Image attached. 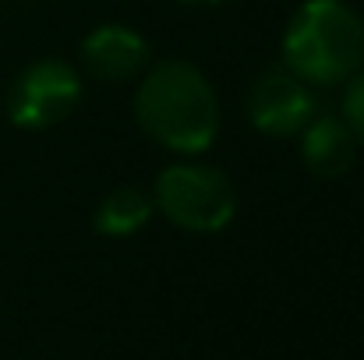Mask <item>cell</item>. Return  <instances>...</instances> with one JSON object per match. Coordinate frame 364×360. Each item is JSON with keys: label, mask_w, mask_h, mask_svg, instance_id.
<instances>
[{"label": "cell", "mask_w": 364, "mask_h": 360, "mask_svg": "<svg viewBox=\"0 0 364 360\" xmlns=\"http://www.w3.org/2000/svg\"><path fill=\"white\" fill-rule=\"evenodd\" d=\"M134 120L166 152L202 156L220 134V96L198 64L166 57L141 71Z\"/></svg>", "instance_id": "obj_1"}, {"label": "cell", "mask_w": 364, "mask_h": 360, "mask_svg": "<svg viewBox=\"0 0 364 360\" xmlns=\"http://www.w3.org/2000/svg\"><path fill=\"white\" fill-rule=\"evenodd\" d=\"M279 53L311 89L343 85L364 67V18L347 0H304L283 28Z\"/></svg>", "instance_id": "obj_2"}, {"label": "cell", "mask_w": 364, "mask_h": 360, "mask_svg": "<svg viewBox=\"0 0 364 360\" xmlns=\"http://www.w3.org/2000/svg\"><path fill=\"white\" fill-rule=\"evenodd\" d=\"M152 205L166 223L188 234H220L237 216V191L234 180L198 159L170 163L152 184Z\"/></svg>", "instance_id": "obj_3"}, {"label": "cell", "mask_w": 364, "mask_h": 360, "mask_svg": "<svg viewBox=\"0 0 364 360\" xmlns=\"http://www.w3.org/2000/svg\"><path fill=\"white\" fill-rule=\"evenodd\" d=\"M82 103V75L60 57L32 60L7 89V117L21 131H43L68 120Z\"/></svg>", "instance_id": "obj_4"}, {"label": "cell", "mask_w": 364, "mask_h": 360, "mask_svg": "<svg viewBox=\"0 0 364 360\" xmlns=\"http://www.w3.org/2000/svg\"><path fill=\"white\" fill-rule=\"evenodd\" d=\"M244 110H247L251 127L269 138H294L318 114L315 89L308 82H301L294 71H287L283 64L255 75V82L247 85V96H244Z\"/></svg>", "instance_id": "obj_5"}, {"label": "cell", "mask_w": 364, "mask_h": 360, "mask_svg": "<svg viewBox=\"0 0 364 360\" xmlns=\"http://www.w3.org/2000/svg\"><path fill=\"white\" fill-rule=\"evenodd\" d=\"M78 60L96 82L124 85V82L141 78V71L152 64V50L138 28L121 25V21H107V25H96L82 39Z\"/></svg>", "instance_id": "obj_6"}, {"label": "cell", "mask_w": 364, "mask_h": 360, "mask_svg": "<svg viewBox=\"0 0 364 360\" xmlns=\"http://www.w3.org/2000/svg\"><path fill=\"white\" fill-rule=\"evenodd\" d=\"M358 138L340 114H315L301 131V163L308 173L336 180L358 163Z\"/></svg>", "instance_id": "obj_7"}, {"label": "cell", "mask_w": 364, "mask_h": 360, "mask_svg": "<svg viewBox=\"0 0 364 360\" xmlns=\"http://www.w3.org/2000/svg\"><path fill=\"white\" fill-rule=\"evenodd\" d=\"M152 212H156L152 195L134 184H124L100 198V205L92 212V227L103 237H131L152 219Z\"/></svg>", "instance_id": "obj_8"}, {"label": "cell", "mask_w": 364, "mask_h": 360, "mask_svg": "<svg viewBox=\"0 0 364 360\" xmlns=\"http://www.w3.org/2000/svg\"><path fill=\"white\" fill-rule=\"evenodd\" d=\"M340 117L347 120V127L354 131L358 145H364V67H358V71H354V75L343 82Z\"/></svg>", "instance_id": "obj_9"}, {"label": "cell", "mask_w": 364, "mask_h": 360, "mask_svg": "<svg viewBox=\"0 0 364 360\" xmlns=\"http://www.w3.org/2000/svg\"><path fill=\"white\" fill-rule=\"evenodd\" d=\"M181 4H223V0H181Z\"/></svg>", "instance_id": "obj_10"}]
</instances>
